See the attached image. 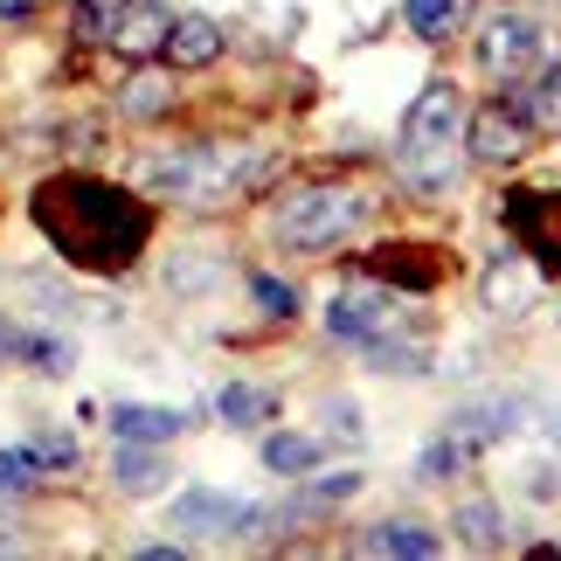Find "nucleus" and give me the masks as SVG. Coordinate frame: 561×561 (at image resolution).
<instances>
[{
	"label": "nucleus",
	"instance_id": "1",
	"mask_svg": "<svg viewBox=\"0 0 561 561\" xmlns=\"http://www.w3.org/2000/svg\"><path fill=\"white\" fill-rule=\"evenodd\" d=\"M35 229L70 256L77 271H98V277H118L139 264L146 236H153V208L139 194H125L112 181H91V174H56L35 187Z\"/></svg>",
	"mask_w": 561,
	"mask_h": 561
},
{
	"label": "nucleus",
	"instance_id": "2",
	"mask_svg": "<svg viewBox=\"0 0 561 561\" xmlns=\"http://www.w3.org/2000/svg\"><path fill=\"white\" fill-rule=\"evenodd\" d=\"M264 174H271V153H256V146H215V139H194V146H174V153L139 160V187L167 194V202H187V208L236 202V194H250Z\"/></svg>",
	"mask_w": 561,
	"mask_h": 561
},
{
	"label": "nucleus",
	"instance_id": "3",
	"mask_svg": "<svg viewBox=\"0 0 561 561\" xmlns=\"http://www.w3.org/2000/svg\"><path fill=\"white\" fill-rule=\"evenodd\" d=\"M458 153H465V98L450 83H423V98L409 104L402 139H396V167L409 194H444L458 187Z\"/></svg>",
	"mask_w": 561,
	"mask_h": 561
},
{
	"label": "nucleus",
	"instance_id": "4",
	"mask_svg": "<svg viewBox=\"0 0 561 561\" xmlns=\"http://www.w3.org/2000/svg\"><path fill=\"white\" fill-rule=\"evenodd\" d=\"M368 222V194L360 187H298L277 202V243L298 250V256H319L333 243H347V236Z\"/></svg>",
	"mask_w": 561,
	"mask_h": 561
},
{
	"label": "nucleus",
	"instance_id": "5",
	"mask_svg": "<svg viewBox=\"0 0 561 561\" xmlns=\"http://www.w3.org/2000/svg\"><path fill=\"white\" fill-rule=\"evenodd\" d=\"M479 62L492 77H527L541 70V62H554V42L541 28V14H500L479 28Z\"/></svg>",
	"mask_w": 561,
	"mask_h": 561
},
{
	"label": "nucleus",
	"instance_id": "6",
	"mask_svg": "<svg viewBox=\"0 0 561 561\" xmlns=\"http://www.w3.org/2000/svg\"><path fill=\"white\" fill-rule=\"evenodd\" d=\"M534 146V125L513 112V104H479V112H465V153L479 167H513Z\"/></svg>",
	"mask_w": 561,
	"mask_h": 561
},
{
	"label": "nucleus",
	"instance_id": "7",
	"mask_svg": "<svg viewBox=\"0 0 561 561\" xmlns=\"http://www.w3.org/2000/svg\"><path fill=\"white\" fill-rule=\"evenodd\" d=\"M506 222H513V236H520V250L534 256V264L561 277V194L554 187H541V194L520 187L506 202Z\"/></svg>",
	"mask_w": 561,
	"mask_h": 561
},
{
	"label": "nucleus",
	"instance_id": "8",
	"mask_svg": "<svg viewBox=\"0 0 561 561\" xmlns=\"http://www.w3.org/2000/svg\"><path fill=\"white\" fill-rule=\"evenodd\" d=\"M534 285H541V264H534V256H520V250H500V256L485 264V277H479V298H485V312L513 319V312L534 306Z\"/></svg>",
	"mask_w": 561,
	"mask_h": 561
},
{
	"label": "nucleus",
	"instance_id": "9",
	"mask_svg": "<svg viewBox=\"0 0 561 561\" xmlns=\"http://www.w3.org/2000/svg\"><path fill=\"white\" fill-rule=\"evenodd\" d=\"M388 319H396V306H388V291H340L327 306V333L347 340V347H375V340L388 333Z\"/></svg>",
	"mask_w": 561,
	"mask_h": 561
},
{
	"label": "nucleus",
	"instance_id": "10",
	"mask_svg": "<svg viewBox=\"0 0 561 561\" xmlns=\"http://www.w3.org/2000/svg\"><path fill=\"white\" fill-rule=\"evenodd\" d=\"M527 423V402L520 396H479V402H465V409H450V423L444 430H458L465 444H500V437H513V430Z\"/></svg>",
	"mask_w": 561,
	"mask_h": 561
},
{
	"label": "nucleus",
	"instance_id": "11",
	"mask_svg": "<svg viewBox=\"0 0 561 561\" xmlns=\"http://www.w3.org/2000/svg\"><path fill=\"white\" fill-rule=\"evenodd\" d=\"M513 112H520L534 133H561V62H541V70L513 77Z\"/></svg>",
	"mask_w": 561,
	"mask_h": 561
},
{
	"label": "nucleus",
	"instance_id": "12",
	"mask_svg": "<svg viewBox=\"0 0 561 561\" xmlns=\"http://www.w3.org/2000/svg\"><path fill=\"white\" fill-rule=\"evenodd\" d=\"M236 513H243V500H229V492H181L174 500V527L187 534V541H202V534H236Z\"/></svg>",
	"mask_w": 561,
	"mask_h": 561
},
{
	"label": "nucleus",
	"instance_id": "13",
	"mask_svg": "<svg viewBox=\"0 0 561 561\" xmlns=\"http://www.w3.org/2000/svg\"><path fill=\"white\" fill-rule=\"evenodd\" d=\"M174 70H202V62L222 56V28H215L208 14H174V28H167V49H160Z\"/></svg>",
	"mask_w": 561,
	"mask_h": 561
},
{
	"label": "nucleus",
	"instance_id": "14",
	"mask_svg": "<svg viewBox=\"0 0 561 561\" xmlns=\"http://www.w3.org/2000/svg\"><path fill=\"white\" fill-rule=\"evenodd\" d=\"M167 28H174V14L160 8V0H133L118 21V35H112V49L118 56H160L167 49Z\"/></svg>",
	"mask_w": 561,
	"mask_h": 561
},
{
	"label": "nucleus",
	"instance_id": "15",
	"mask_svg": "<svg viewBox=\"0 0 561 561\" xmlns=\"http://www.w3.org/2000/svg\"><path fill=\"white\" fill-rule=\"evenodd\" d=\"M181 423H187V416H174V409H146V402L112 409L118 444H167V437H181Z\"/></svg>",
	"mask_w": 561,
	"mask_h": 561
},
{
	"label": "nucleus",
	"instance_id": "16",
	"mask_svg": "<svg viewBox=\"0 0 561 561\" xmlns=\"http://www.w3.org/2000/svg\"><path fill=\"white\" fill-rule=\"evenodd\" d=\"M479 458V444H465L458 430H444V437H430L423 450H416V479H430V485H444V479H458V471Z\"/></svg>",
	"mask_w": 561,
	"mask_h": 561
},
{
	"label": "nucleus",
	"instance_id": "17",
	"mask_svg": "<svg viewBox=\"0 0 561 561\" xmlns=\"http://www.w3.org/2000/svg\"><path fill=\"white\" fill-rule=\"evenodd\" d=\"M368 548L375 554H402V561H423V554H437L444 541L430 534L423 520H381V527H368Z\"/></svg>",
	"mask_w": 561,
	"mask_h": 561
},
{
	"label": "nucleus",
	"instance_id": "18",
	"mask_svg": "<svg viewBox=\"0 0 561 561\" xmlns=\"http://www.w3.org/2000/svg\"><path fill=\"white\" fill-rule=\"evenodd\" d=\"M118 492H160L167 485V458L153 444H118V465H112Z\"/></svg>",
	"mask_w": 561,
	"mask_h": 561
},
{
	"label": "nucleus",
	"instance_id": "19",
	"mask_svg": "<svg viewBox=\"0 0 561 561\" xmlns=\"http://www.w3.org/2000/svg\"><path fill=\"white\" fill-rule=\"evenodd\" d=\"M312 465H319V437H291V430L264 437V471H277V479H312Z\"/></svg>",
	"mask_w": 561,
	"mask_h": 561
},
{
	"label": "nucleus",
	"instance_id": "20",
	"mask_svg": "<svg viewBox=\"0 0 561 561\" xmlns=\"http://www.w3.org/2000/svg\"><path fill=\"white\" fill-rule=\"evenodd\" d=\"M215 409H222V423H236V430H256V423H264L271 416V388H250V381H229L222 388V402H215Z\"/></svg>",
	"mask_w": 561,
	"mask_h": 561
},
{
	"label": "nucleus",
	"instance_id": "21",
	"mask_svg": "<svg viewBox=\"0 0 561 561\" xmlns=\"http://www.w3.org/2000/svg\"><path fill=\"white\" fill-rule=\"evenodd\" d=\"M458 8H465V0H402V28L423 35V42H437V35L458 28Z\"/></svg>",
	"mask_w": 561,
	"mask_h": 561
},
{
	"label": "nucleus",
	"instance_id": "22",
	"mask_svg": "<svg viewBox=\"0 0 561 561\" xmlns=\"http://www.w3.org/2000/svg\"><path fill=\"white\" fill-rule=\"evenodd\" d=\"M125 8H133V0H77V14H70L77 42H112L118 21H125Z\"/></svg>",
	"mask_w": 561,
	"mask_h": 561
},
{
	"label": "nucleus",
	"instance_id": "23",
	"mask_svg": "<svg viewBox=\"0 0 561 561\" xmlns=\"http://www.w3.org/2000/svg\"><path fill=\"white\" fill-rule=\"evenodd\" d=\"M409 243H388L381 256H375V277H396L402 291H423V285H437V264L430 256H402Z\"/></svg>",
	"mask_w": 561,
	"mask_h": 561
},
{
	"label": "nucleus",
	"instance_id": "24",
	"mask_svg": "<svg viewBox=\"0 0 561 561\" xmlns=\"http://www.w3.org/2000/svg\"><path fill=\"white\" fill-rule=\"evenodd\" d=\"M21 360L42 375H70L77 368V347L70 340H56V333H21Z\"/></svg>",
	"mask_w": 561,
	"mask_h": 561
},
{
	"label": "nucleus",
	"instance_id": "25",
	"mask_svg": "<svg viewBox=\"0 0 561 561\" xmlns=\"http://www.w3.org/2000/svg\"><path fill=\"white\" fill-rule=\"evenodd\" d=\"M458 534L471 548H500V506H492V500H465L458 506Z\"/></svg>",
	"mask_w": 561,
	"mask_h": 561
},
{
	"label": "nucleus",
	"instance_id": "26",
	"mask_svg": "<svg viewBox=\"0 0 561 561\" xmlns=\"http://www.w3.org/2000/svg\"><path fill=\"white\" fill-rule=\"evenodd\" d=\"M250 298H256V306H264L271 319H291V312H298V291L285 285V277H271V271H256V277H250Z\"/></svg>",
	"mask_w": 561,
	"mask_h": 561
},
{
	"label": "nucleus",
	"instance_id": "27",
	"mask_svg": "<svg viewBox=\"0 0 561 561\" xmlns=\"http://www.w3.org/2000/svg\"><path fill=\"white\" fill-rule=\"evenodd\" d=\"M35 471H42V465H35L28 444H21V450H0V492H28Z\"/></svg>",
	"mask_w": 561,
	"mask_h": 561
},
{
	"label": "nucleus",
	"instance_id": "28",
	"mask_svg": "<svg viewBox=\"0 0 561 561\" xmlns=\"http://www.w3.org/2000/svg\"><path fill=\"white\" fill-rule=\"evenodd\" d=\"M125 112H133V118L167 112V83H160V77H133V91H125Z\"/></svg>",
	"mask_w": 561,
	"mask_h": 561
},
{
	"label": "nucleus",
	"instance_id": "29",
	"mask_svg": "<svg viewBox=\"0 0 561 561\" xmlns=\"http://www.w3.org/2000/svg\"><path fill=\"white\" fill-rule=\"evenodd\" d=\"M360 485V471H333V479H319V485H306V506H340L347 492Z\"/></svg>",
	"mask_w": 561,
	"mask_h": 561
},
{
	"label": "nucleus",
	"instance_id": "30",
	"mask_svg": "<svg viewBox=\"0 0 561 561\" xmlns=\"http://www.w3.org/2000/svg\"><path fill=\"white\" fill-rule=\"evenodd\" d=\"M319 416H327V430H333L340 444H354V437H360V423H354V402H340V396H333L327 409H319Z\"/></svg>",
	"mask_w": 561,
	"mask_h": 561
},
{
	"label": "nucleus",
	"instance_id": "31",
	"mask_svg": "<svg viewBox=\"0 0 561 561\" xmlns=\"http://www.w3.org/2000/svg\"><path fill=\"white\" fill-rule=\"evenodd\" d=\"M28 450H35V465H77V444L70 437H35Z\"/></svg>",
	"mask_w": 561,
	"mask_h": 561
},
{
	"label": "nucleus",
	"instance_id": "32",
	"mask_svg": "<svg viewBox=\"0 0 561 561\" xmlns=\"http://www.w3.org/2000/svg\"><path fill=\"white\" fill-rule=\"evenodd\" d=\"M8 360H21V327L0 319V368H8Z\"/></svg>",
	"mask_w": 561,
	"mask_h": 561
},
{
	"label": "nucleus",
	"instance_id": "33",
	"mask_svg": "<svg viewBox=\"0 0 561 561\" xmlns=\"http://www.w3.org/2000/svg\"><path fill=\"white\" fill-rule=\"evenodd\" d=\"M21 14H35V0H0V21H21Z\"/></svg>",
	"mask_w": 561,
	"mask_h": 561
},
{
	"label": "nucleus",
	"instance_id": "34",
	"mask_svg": "<svg viewBox=\"0 0 561 561\" xmlns=\"http://www.w3.org/2000/svg\"><path fill=\"white\" fill-rule=\"evenodd\" d=\"M548 437H554V444H561V416H548Z\"/></svg>",
	"mask_w": 561,
	"mask_h": 561
}]
</instances>
